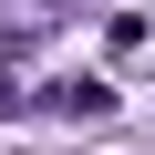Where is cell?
<instances>
[{"label": "cell", "mask_w": 155, "mask_h": 155, "mask_svg": "<svg viewBox=\"0 0 155 155\" xmlns=\"http://www.w3.org/2000/svg\"><path fill=\"white\" fill-rule=\"evenodd\" d=\"M41 104H52V114H104V83H52Z\"/></svg>", "instance_id": "obj_1"}, {"label": "cell", "mask_w": 155, "mask_h": 155, "mask_svg": "<svg viewBox=\"0 0 155 155\" xmlns=\"http://www.w3.org/2000/svg\"><path fill=\"white\" fill-rule=\"evenodd\" d=\"M0 62H11V41H0ZM0 104H11V72H0Z\"/></svg>", "instance_id": "obj_2"}]
</instances>
